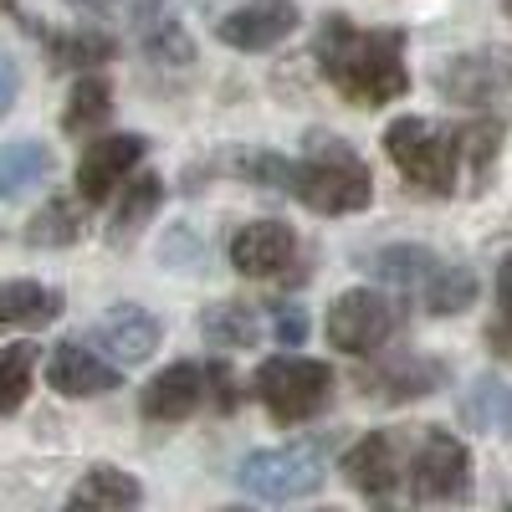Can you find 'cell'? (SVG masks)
Listing matches in <instances>:
<instances>
[{"label": "cell", "instance_id": "obj_10", "mask_svg": "<svg viewBox=\"0 0 512 512\" xmlns=\"http://www.w3.org/2000/svg\"><path fill=\"white\" fill-rule=\"evenodd\" d=\"M144 154H149V139L144 134L93 139L88 149L77 154V195H82V205H108L118 195V185L139 169Z\"/></svg>", "mask_w": 512, "mask_h": 512}, {"label": "cell", "instance_id": "obj_28", "mask_svg": "<svg viewBox=\"0 0 512 512\" xmlns=\"http://www.w3.org/2000/svg\"><path fill=\"white\" fill-rule=\"evenodd\" d=\"M139 36V52L154 62V67H185L190 57H195V41H190V31L180 26V16H175V6H169L164 16H154L144 31H134Z\"/></svg>", "mask_w": 512, "mask_h": 512}, {"label": "cell", "instance_id": "obj_5", "mask_svg": "<svg viewBox=\"0 0 512 512\" xmlns=\"http://www.w3.org/2000/svg\"><path fill=\"white\" fill-rule=\"evenodd\" d=\"M405 487L420 502H472V451L446 425H425L405 446Z\"/></svg>", "mask_w": 512, "mask_h": 512}, {"label": "cell", "instance_id": "obj_16", "mask_svg": "<svg viewBox=\"0 0 512 512\" xmlns=\"http://www.w3.org/2000/svg\"><path fill=\"white\" fill-rule=\"evenodd\" d=\"M159 338H164V323L144 303H113L98 323V344L118 364H144L159 349Z\"/></svg>", "mask_w": 512, "mask_h": 512}, {"label": "cell", "instance_id": "obj_34", "mask_svg": "<svg viewBox=\"0 0 512 512\" xmlns=\"http://www.w3.org/2000/svg\"><path fill=\"white\" fill-rule=\"evenodd\" d=\"M272 333H277V344L282 349H297L308 338V313L297 308V303H277V323H272Z\"/></svg>", "mask_w": 512, "mask_h": 512}, {"label": "cell", "instance_id": "obj_2", "mask_svg": "<svg viewBox=\"0 0 512 512\" xmlns=\"http://www.w3.org/2000/svg\"><path fill=\"white\" fill-rule=\"evenodd\" d=\"M292 195L303 200L313 216H354V210L374 205V175L349 139L308 134V154L297 159Z\"/></svg>", "mask_w": 512, "mask_h": 512}, {"label": "cell", "instance_id": "obj_33", "mask_svg": "<svg viewBox=\"0 0 512 512\" xmlns=\"http://www.w3.org/2000/svg\"><path fill=\"white\" fill-rule=\"evenodd\" d=\"M487 344L512 349V251L497 262V328H487Z\"/></svg>", "mask_w": 512, "mask_h": 512}, {"label": "cell", "instance_id": "obj_20", "mask_svg": "<svg viewBox=\"0 0 512 512\" xmlns=\"http://www.w3.org/2000/svg\"><path fill=\"white\" fill-rule=\"evenodd\" d=\"M62 318V292L57 287H41V282H0V333L11 328H47Z\"/></svg>", "mask_w": 512, "mask_h": 512}, {"label": "cell", "instance_id": "obj_25", "mask_svg": "<svg viewBox=\"0 0 512 512\" xmlns=\"http://www.w3.org/2000/svg\"><path fill=\"white\" fill-rule=\"evenodd\" d=\"M200 333H205V344H216V349H251L256 338H262V323H256V308L246 303H210L200 313Z\"/></svg>", "mask_w": 512, "mask_h": 512}, {"label": "cell", "instance_id": "obj_26", "mask_svg": "<svg viewBox=\"0 0 512 512\" xmlns=\"http://www.w3.org/2000/svg\"><path fill=\"white\" fill-rule=\"evenodd\" d=\"M82 241V205L72 195H52L47 205L26 221V246H47V251H62Z\"/></svg>", "mask_w": 512, "mask_h": 512}, {"label": "cell", "instance_id": "obj_37", "mask_svg": "<svg viewBox=\"0 0 512 512\" xmlns=\"http://www.w3.org/2000/svg\"><path fill=\"white\" fill-rule=\"evenodd\" d=\"M221 512H251V507H221Z\"/></svg>", "mask_w": 512, "mask_h": 512}, {"label": "cell", "instance_id": "obj_9", "mask_svg": "<svg viewBox=\"0 0 512 512\" xmlns=\"http://www.w3.org/2000/svg\"><path fill=\"white\" fill-rule=\"evenodd\" d=\"M446 379H451V369L436 354H390V359H374L354 374V384L379 405H405L420 395H436Z\"/></svg>", "mask_w": 512, "mask_h": 512}, {"label": "cell", "instance_id": "obj_27", "mask_svg": "<svg viewBox=\"0 0 512 512\" xmlns=\"http://www.w3.org/2000/svg\"><path fill=\"white\" fill-rule=\"evenodd\" d=\"M431 272H436V251L431 246H410L405 241V246H384L374 256V277L384 287H395V292H420Z\"/></svg>", "mask_w": 512, "mask_h": 512}, {"label": "cell", "instance_id": "obj_21", "mask_svg": "<svg viewBox=\"0 0 512 512\" xmlns=\"http://www.w3.org/2000/svg\"><path fill=\"white\" fill-rule=\"evenodd\" d=\"M118 205H113V216H108V241L113 246H128L149 221H154V210L164 205V180L159 175H134L128 185H118Z\"/></svg>", "mask_w": 512, "mask_h": 512}, {"label": "cell", "instance_id": "obj_36", "mask_svg": "<svg viewBox=\"0 0 512 512\" xmlns=\"http://www.w3.org/2000/svg\"><path fill=\"white\" fill-rule=\"evenodd\" d=\"M374 512H405V507H390V502H374Z\"/></svg>", "mask_w": 512, "mask_h": 512}, {"label": "cell", "instance_id": "obj_19", "mask_svg": "<svg viewBox=\"0 0 512 512\" xmlns=\"http://www.w3.org/2000/svg\"><path fill=\"white\" fill-rule=\"evenodd\" d=\"M205 175H231V180H246V185L292 195L297 159H287V154H277V149H221L216 159L205 164Z\"/></svg>", "mask_w": 512, "mask_h": 512}, {"label": "cell", "instance_id": "obj_30", "mask_svg": "<svg viewBox=\"0 0 512 512\" xmlns=\"http://www.w3.org/2000/svg\"><path fill=\"white\" fill-rule=\"evenodd\" d=\"M36 344H6L0 349V415H16L31 395V379H36Z\"/></svg>", "mask_w": 512, "mask_h": 512}, {"label": "cell", "instance_id": "obj_15", "mask_svg": "<svg viewBox=\"0 0 512 512\" xmlns=\"http://www.w3.org/2000/svg\"><path fill=\"white\" fill-rule=\"evenodd\" d=\"M297 262V231L287 221H246L236 236H231V267L241 277H282L287 267Z\"/></svg>", "mask_w": 512, "mask_h": 512}, {"label": "cell", "instance_id": "obj_13", "mask_svg": "<svg viewBox=\"0 0 512 512\" xmlns=\"http://www.w3.org/2000/svg\"><path fill=\"white\" fill-rule=\"evenodd\" d=\"M210 405V384H205V364L200 359H175L169 369H159L144 395H139V410L144 420L154 425H175V420H190L195 410Z\"/></svg>", "mask_w": 512, "mask_h": 512}, {"label": "cell", "instance_id": "obj_1", "mask_svg": "<svg viewBox=\"0 0 512 512\" xmlns=\"http://www.w3.org/2000/svg\"><path fill=\"white\" fill-rule=\"evenodd\" d=\"M318 72L354 108H384L410 93L405 67V31L400 26H359L349 16H323L313 36Z\"/></svg>", "mask_w": 512, "mask_h": 512}, {"label": "cell", "instance_id": "obj_23", "mask_svg": "<svg viewBox=\"0 0 512 512\" xmlns=\"http://www.w3.org/2000/svg\"><path fill=\"white\" fill-rule=\"evenodd\" d=\"M113 113V82L103 72H82L72 82V93H67V113H62V134L67 139H82V134H93V128H103Z\"/></svg>", "mask_w": 512, "mask_h": 512}, {"label": "cell", "instance_id": "obj_17", "mask_svg": "<svg viewBox=\"0 0 512 512\" xmlns=\"http://www.w3.org/2000/svg\"><path fill=\"white\" fill-rule=\"evenodd\" d=\"M57 72H98L118 57V41L98 26H36Z\"/></svg>", "mask_w": 512, "mask_h": 512}, {"label": "cell", "instance_id": "obj_18", "mask_svg": "<svg viewBox=\"0 0 512 512\" xmlns=\"http://www.w3.org/2000/svg\"><path fill=\"white\" fill-rule=\"evenodd\" d=\"M139 507H144V482L134 472H123V466H93V472H82V482L62 512H139Z\"/></svg>", "mask_w": 512, "mask_h": 512}, {"label": "cell", "instance_id": "obj_8", "mask_svg": "<svg viewBox=\"0 0 512 512\" xmlns=\"http://www.w3.org/2000/svg\"><path fill=\"white\" fill-rule=\"evenodd\" d=\"M441 98L456 108H492L512 93V47H472L441 67Z\"/></svg>", "mask_w": 512, "mask_h": 512}, {"label": "cell", "instance_id": "obj_39", "mask_svg": "<svg viewBox=\"0 0 512 512\" xmlns=\"http://www.w3.org/2000/svg\"><path fill=\"white\" fill-rule=\"evenodd\" d=\"M318 512H338V507H318Z\"/></svg>", "mask_w": 512, "mask_h": 512}, {"label": "cell", "instance_id": "obj_38", "mask_svg": "<svg viewBox=\"0 0 512 512\" xmlns=\"http://www.w3.org/2000/svg\"><path fill=\"white\" fill-rule=\"evenodd\" d=\"M502 11H507V16H512V0H502Z\"/></svg>", "mask_w": 512, "mask_h": 512}, {"label": "cell", "instance_id": "obj_29", "mask_svg": "<svg viewBox=\"0 0 512 512\" xmlns=\"http://www.w3.org/2000/svg\"><path fill=\"white\" fill-rule=\"evenodd\" d=\"M502 134H507L502 118H477V123L456 128V149H461L466 164H472V190H487L492 164H497V149H502Z\"/></svg>", "mask_w": 512, "mask_h": 512}, {"label": "cell", "instance_id": "obj_35", "mask_svg": "<svg viewBox=\"0 0 512 512\" xmlns=\"http://www.w3.org/2000/svg\"><path fill=\"white\" fill-rule=\"evenodd\" d=\"M16 98H21V67L6 47H0V118L16 108Z\"/></svg>", "mask_w": 512, "mask_h": 512}, {"label": "cell", "instance_id": "obj_14", "mask_svg": "<svg viewBox=\"0 0 512 512\" xmlns=\"http://www.w3.org/2000/svg\"><path fill=\"white\" fill-rule=\"evenodd\" d=\"M47 384L67 400H93V395L118 390L123 369L113 359H103L93 344H82V338H62V344L47 354Z\"/></svg>", "mask_w": 512, "mask_h": 512}, {"label": "cell", "instance_id": "obj_4", "mask_svg": "<svg viewBox=\"0 0 512 512\" xmlns=\"http://www.w3.org/2000/svg\"><path fill=\"white\" fill-rule=\"evenodd\" d=\"M251 395L262 400V410L277 425H303V420L328 410V400H333V369L323 359H303V354L262 359L256 374H251Z\"/></svg>", "mask_w": 512, "mask_h": 512}, {"label": "cell", "instance_id": "obj_24", "mask_svg": "<svg viewBox=\"0 0 512 512\" xmlns=\"http://www.w3.org/2000/svg\"><path fill=\"white\" fill-rule=\"evenodd\" d=\"M477 292H482V282H477V272L472 267H446V262H436V272L425 277V287H420V297H425V313H436V318H456V313H466L477 303Z\"/></svg>", "mask_w": 512, "mask_h": 512}, {"label": "cell", "instance_id": "obj_40", "mask_svg": "<svg viewBox=\"0 0 512 512\" xmlns=\"http://www.w3.org/2000/svg\"><path fill=\"white\" fill-rule=\"evenodd\" d=\"M502 512H512V502H507V507H502Z\"/></svg>", "mask_w": 512, "mask_h": 512}, {"label": "cell", "instance_id": "obj_7", "mask_svg": "<svg viewBox=\"0 0 512 512\" xmlns=\"http://www.w3.org/2000/svg\"><path fill=\"white\" fill-rule=\"evenodd\" d=\"M241 487L262 502H297L323 487V446H277V451H251L241 461Z\"/></svg>", "mask_w": 512, "mask_h": 512}, {"label": "cell", "instance_id": "obj_31", "mask_svg": "<svg viewBox=\"0 0 512 512\" xmlns=\"http://www.w3.org/2000/svg\"><path fill=\"white\" fill-rule=\"evenodd\" d=\"M466 415H472V425H482V431H502L512 436V384L482 374L472 400H466Z\"/></svg>", "mask_w": 512, "mask_h": 512}, {"label": "cell", "instance_id": "obj_12", "mask_svg": "<svg viewBox=\"0 0 512 512\" xmlns=\"http://www.w3.org/2000/svg\"><path fill=\"white\" fill-rule=\"evenodd\" d=\"M405 446H410V436H400V431H369V436H359L349 446V456H344L349 487L364 492V497H379V502L390 492H400L405 487Z\"/></svg>", "mask_w": 512, "mask_h": 512}, {"label": "cell", "instance_id": "obj_3", "mask_svg": "<svg viewBox=\"0 0 512 512\" xmlns=\"http://www.w3.org/2000/svg\"><path fill=\"white\" fill-rule=\"evenodd\" d=\"M384 154L400 169V180L431 200H451L456 185H461V149H456V134H446L441 123L431 118H395L384 128Z\"/></svg>", "mask_w": 512, "mask_h": 512}, {"label": "cell", "instance_id": "obj_6", "mask_svg": "<svg viewBox=\"0 0 512 512\" xmlns=\"http://www.w3.org/2000/svg\"><path fill=\"white\" fill-rule=\"evenodd\" d=\"M395 323H400V313H395V303L384 292L349 287V292H338L333 303H328V323L323 328H328V344L338 354L369 359V354H379L395 338Z\"/></svg>", "mask_w": 512, "mask_h": 512}, {"label": "cell", "instance_id": "obj_22", "mask_svg": "<svg viewBox=\"0 0 512 512\" xmlns=\"http://www.w3.org/2000/svg\"><path fill=\"white\" fill-rule=\"evenodd\" d=\"M57 169L52 149L36 144V139H16V144H0V200H21L31 195L41 180Z\"/></svg>", "mask_w": 512, "mask_h": 512}, {"label": "cell", "instance_id": "obj_11", "mask_svg": "<svg viewBox=\"0 0 512 512\" xmlns=\"http://www.w3.org/2000/svg\"><path fill=\"white\" fill-rule=\"evenodd\" d=\"M303 26V6L297 0H241L236 11L221 16L216 36L231 52H272Z\"/></svg>", "mask_w": 512, "mask_h": 512}, {"label": "cell", "instance_id": "obj_32", "mask_svg": "<svg viewBox=\"0 0 512 512\" xmlns=\"http://www.w3.org/2000/svg\"><path fill=\"white\" fill-rule=\"evenodd\" d=\"M67 6L82 11V16H93V21H123V26L144 31L154 16L169 11V0H67Z\"/></svg>", "mask_w": 512, "mask_h": 512}]
</instances>
